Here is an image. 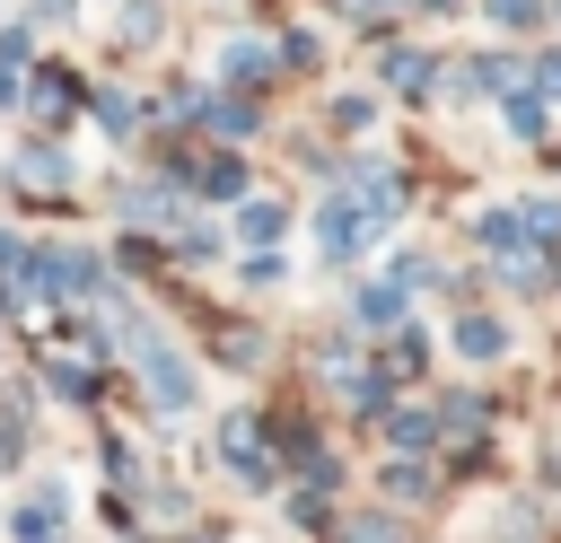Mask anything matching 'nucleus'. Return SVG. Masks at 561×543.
I'll return each instance as SVG.
<instances>
[{"instance_id": "nucleus-1", "label": "nucleus", "mask_w": 561, "mask_h": 543, "mask_svg": "<svg viewBox=\"0 0 561 543\" xmlns=\"http://www.w3.org/2000/svg\"><path fill=\"white\" fill-rule=\"evenodd\" d=\"M26 289H35V315H70V307H96L114 289V263L88 236H35L26 245Z\"/></svg>"}, {"instance_id": "nucleus-2", "label": "nucleus", "mask_w": 561, "mask_h": 543, "mask_svg": "<svg viewBox=\"0 0 561 543\" xmlns=\"http://www.w3.org/2000/svg\"><path fill=\"white\" fill-rule=\"evenodd\" d=\"M70 534H79V490L61 464H35L0 499V543H70Z\"/></svg>"}, {"instance_id": "nucleus-3", "label": "nucleus", "mask_w": 561, "mask_h": 543, "mask_svg": "<svg viewBox=\"0 0 561 543\" xmlns=\"http://www.w3.org/2000/svg\"><path fill=\"white\" fill-rule=\"evenodd\" d=\"M0 184H9L18 210H70V193H79V158H70V140H53V131H18Z\"/></svg>"}, {"instance_id": "nucleus-4", "label": "nucleus", "mask_w": 561, "mask_h": 543, "mask_svg": "<svg viewBox=\"0 0 561 543\" xmlns=\"http://www.w3.org/2000/svg\"><path fill=\"white\" fill-rule=\"evenodd\" d=\"M210 464L245 490V499H280V455L263 438V403H228L210 420Z\"/></svg>"}, {"instance_id": "nucleus-5", "label": "nucleus", "mask_w": 561, "mask_h": 543, "mask_svg": "<svg viewBox=\"0 0 561 543\" xmlns=\"http://www.w3.org/2000/svg\"><path fill=\"white\" fill-rule=\"evenodd\" d=\"M79 114H88V70H79L70 53H35V70H26V96H18V123L61 140Z\"/></svg>"}, {"instance_id": "nucleus-6", "label": "nucleus", "mask_w": 561, "mask_h": 543, "mask_svg": "<svg viewBox=\"0 0 561 543\" xmlns=\"http://www.w3.org/2000/svg\"><path fill=\"white\" fill-rule=\"evenodd\" d=\"M35 394H44V403H61V412H79V420H96V412H105V394H114V368H96V359H79V350L44 342V359H35Z\"/></svg>"}, {"instance_id": "nucleus-7", "label": "nucleus", "mask_w": 561, "mask_h": 543, "mask_svg": "<svg viewBox=\"0 0 561 543\" xmlns=\"http://www.w3.org/2000/svg\"><path fill=\"white\" fill-rule=\"evenodd\" d=\"M368 236H377L368 201H359L351 184H333V193L316 201V254H324V263H359V254H368Z\"/></svg>"}, {"instance_id": "nucleus-8", "label": "nucleus", "mask_w": 561, "mask_h": 543, "mask_svg": "<svg viewBox=\"0 0 561 543\" xmlns=\"http://www.w3.org/2000/svg\"><path fill=\"white\" fill-rule=\"evenodd\" d=\"M210 88H237V96H263V88H280V53H272L263 35H228V44L210 53Z\"/></svg>"}, {"instance_id": "nucleus-9", "label": "nucleus", "mask_w": 561, "mask_h": 543, "mask_svg": "<svg viewBox=\"0 0 561 543\" xmlns=\"http://www.w3.org/2000/svg\"><path fill=\"white\" fill-rule=\"evenodd\" d=\"M193 131H202V140H219V149H245V140L263 131V96H237V88H202V114H193Z\"/></svg>"}, {"instance_id": "nucleus-10", "label": "nucleus", "mask_w": 561, "mask_h": 543, "mask_svg": "<svg viewBox=\"0 0 561 543\" xmlns=\"http://www.w3.org/2000/svg\"><path fill=\"white\" fill-rule=\"evenodd\" d=\"M280 236H289V201L280 193H245L228 210V245L237 254H280Z\"/></svg>"}, {"instance_id": "nucleus-11", "label": "nucleus", "mask_w": 561, "mask_h": 543, "mask_svg": "<svg viewBox=\"0 0 561 543\" xmlns=\"http://www.w3.org/2000/svg\"><path fill=\"white\" fill-rule=\"evenodd\" d=\"M237 245H228V219H210V210H184L175 228H167V263L175 272H210V263H228Z\"/></svg>"}, {"instance_id": "nucleus-12", "label": "nucleus", "mask_w": 561, "mask_h": 543, "mask_svg": "<svg viewBox=\"0 0 561 543\" xmlns=\"http://www.w3.org/2000/svg\"><path fill=\"white\" fill-rule=\"evenodd\" d=\"M88 114H96V131H105L114 149L149 140V123H158V105H149V96H131V88H88Z\"/></svg>"}, {"instance_id": "nucleus-13", "label": "nucleus", "mask_w": 561, "mask_h": 543, "mask_svg": "<svg viewBox=\"0 0 561 543\" xmlns=\"http://www.w3.org/2000/svg\"><path fill=\"white\" fill-rule=\"evenodd\" d=\"M394 324H412V289H394V280H359V289H351V333H359V342H386Z\"/></svg>"}, {"instance_id": "nucleus-14", "label": "nucleus", "mask_w": 561, "mask_h": 543, "mask_svg": "<svg viewBox=\"0 0 561 543\" xmlns=\"http://www.w3.org/2000/svg\"><path fill=\"white\" fill-rule=\"evenodd\" d=\"M377 79H386L394 96H412V105H421V96L438 88V61H430L421 44H377Z\"/></svg>"}, {"instance_id": "nucleus-15", "label": "nucleus", "mask_w": 561, "mask_h": 543, "mask_svg": "<svg viewBox=\"0 0 561 543\" xmlns=\"http://www.w3.org/2000/svg\"><path fill=\"white\" fill-rule=\"evenodd\" d=\"M377 438H386V455H430L438 447V403H394L377 420Z\"/></svg>"}, {"instance_id": "nucleus-16", "label": "nucleus", "mask_w": 561, "mask_h": 543, "mask_svg": "<svg viewBox=\"0 0 561 543\" xmlns=\"http://www.w3.org/2000/svg\"><path fill=\"white\" fill-rule=\"evenodd\" d=\"M96 464H105V490H131V499L149 490V455H140V447H131V438H123L114 420L96 429Z\"/></svg>"}, {"instance_id": "nucleus-17", "label": "nucleus", "mask_w": 561, "mask_h": 543, "mask_svg": "<svg viewBox=\"0 0 561 543\" xmlns=\"http://www.w3.org/2000/svg\"><path fill=\"white\" fill-rule=\"evenodd\" d=\"M430 490H438L430 455H386V464H377V499H386V508H421Z\"/></svg>"}, {"instance_id": "nucleus-18", "label": "nucleus", "mask_w": 561, "mask_h": 543, "mask_svg": "<svg viewBox=\"0 0 561 543\" xmlns=\"http://www.w3.org/2000/svg\"><path fill=\"white\" fill-rule=\"evenodd\" d=\"M105 263H114V280H149V272H167V236H149V228H123V236L105 245Z\"/></svg>"}, {"instance_id": "nucleus-19", "label": "nucleus", "mask_w": 561, "mask_h": 543, "mask_svg": "<svg viewBox=\"0 0 561 543\" xmlns=\"http://www.w3.org/2000/svg\"><path fill=\"white\" fill-rule=\"evenodd\" d=\"M210 359H219V368H263V359H272V342H263L245 315H219V333H210Z\"/></svg>"}, {"instance_id": "nucleus-20", "label": "nucleus", "mask_w": 561, "mask_h": 543, "mask_svg": "<svg viewBox=\"0 0 561 543\" xmlns=\"http://www.w3.org/2000/svg\"><path fill=\"white\" fill-rule=\"evenodd\" d=\"M377 368H386L394 385H412V377L430 368V333H421V324H394V333H386V350H377Z\"/></svg>"}, {"instance_id": "nucleus-21", "label": "nucleus", "mask_w": 561, "mask_h": 543, "mask_svg": "<svg viewBox=\"0 0 561 543\" xmlns=\"http://www.w3.org/2000/svg\"><path fill=\"white\" fill-rule=\"evenodd\" d=\"M324 543H403V517L394 508H351V517H333Z\"/></svg>"}, {"instance_id": "nucleus-22", "label": "nucleus", "mask_w": 561, "mask_h": 543, "mask_svg": "<svg viewBox=\"0 0 561 543\" xmlns=\"http://www.w3.org/2000/svg\"><path fill=\"white\" fill-rule=\"evenodd\" d=\"M280 517H289L298 534H333V499L307 490V482H280Z\"/></svg>"}, {"instance_id": "nucleus-23", "label": "nucleus", "mask_w": 561, "mask_h": 543, "mask_svg": "<svg viewBox=\"0 0 561 543\" xmlns=\"http://www.w3.org/2000/svg\"><path fill=\"white\" fill-rule=\"evenodd\" d=\"M456 350L465 359H508V324L500 315H456Z\"/></svg>"}, {"instance_id": "nucleus-24", "label": "nucleus", "mask_w": 561, "mask_h": 543, "mask_svg": "<svg viewBox=\"0 0 561 543\" xmlns=\"http://www.w3.org/2000/svg\"><path fill=\"white\" fill-rule=\"evenodd\" d=\"M473 245H491L500 263H508V254H526V228H517V210H482V219H473Z\"/></svg>"}, {"instance_id": "nucleus-25", "label": "nucleus", "mask_w": 561, "mask_h": 543, "mask_svg": "<svg viewBox=\"0 0 561 543\" xmlns=\"http://www.w3.org/2000/svg\"><path fill=\"white\" fill-rule=\"evenodd\" d=\"M35 53H44V35H35L26 18H0V70H18V79H26V70H35Z\"/></svg>"}, {"instance_id": "nucleus-26", "label": "nucleus", "mask_w": 561, "mask_h": 543, "mask_svg": "<svg viewBox=\"0 0 561 543\" xmlns=\"http://www.w3.org/2000/svg\"><path fill=\"white\" fill-rule=\"evenodd\" d=\"M272 53H280V79H289V70H316L324 61V35L316 26H289V35H272Z\"/></svg>"}, {"instance_id": "nucleus-27", "label": "nucleus", "mask_w": 561, "mask_h": 543, "mask_svg": "<svg viewBox=\"0 0 561 543\" xmlns=\"http://www.w3.org/2000/svg\"><path fill=\"white\" fill-rule=\"evenodd\" d=\"M500 123H508V140H543V96H535V88H508Z\"/></svg>"}, {"instance_id": "nucleus-28", "label": "nucleus", "mask_w": 561, "mask_h": 543, "mask_svg": "<svg viewBox=\"0 0 561 543\" xmlns=\"http://www.w3.org/2000/svg\"><path fill=\"white\" fill-rule=\"evenodd\" d=\"M158 35H167V9H158V0H123V44L140 53V44H158Z\"/></svg>"}, {"instance_id": "nucleus-29", "label": "nucleus", "mask_w": 561, "mask_h": 543, "mask_svg": "<svg viewBox=\"0 0 561 543\" xmlns=\"http://www.w3.org/2000/svg\"><path fill=\"white\" fill-rule=\"evenodd\" d=\"M517 228L526 245H561V201H517Z\"/></svg>"}, {"instance_id": "nucleus-30", "label": "nucleus", "mask_w": 561, "mask_h": 543, "mask_svg": "<svg viewBox=\"0 0 561 543\" xmlns=\"http://www.w3.org/2000/svg\"><path fill=\"white\" fill-rule=\"evenodd\" d=\"M237 280H245V289H280L289 263H280V254H237Z\"/></svg>"}, {"instance_id": "nucleus-31", "label": "nucleus", "mask_w": 561, "mask_h": 543, "mask_svg": "<svg viewBox=\"0 0 561 543\" xmlns=\"http://www.w3.org/2000/svg\"><path fill=\"white\" fill-rule=\"evenodd\" d=\"M18 18H26V26H35V35H61V26H70V18H79V0H26V9H18Z\"/></svg>"}, {"instance_id": "nucleus-32", "label": "nucleus", "mask_w": 561, "mask_h": 543, "mask_svg": "<svg viewBox=\"0 0 561 543\" xmlns=\"http://www.w3.org/2000/svg\"><path fill=\"white\" fill-rule=\"evenodd\" d=\"M324 123H333V131H368V123H377V96H333Z\"/></svg>"}, {"instance_id": "nucleus-33", "label": "nucleus", "mask_w": 561, "mask_h": 543, "mask_svg": "<svg viewBox=\"0 0 561 543\" xmlns=\"http://www.w3.org/2000/svg\"><path fill=\"white\" fill-rule=\"evenodd\" d=\"M482 9H491L500 26H535V18H543V0H482Z\"/></svg>"}, {"instance_id": "nucleus-34", "label": "nucleus", "mask_w": 561, "mask_h": 543, "mask_svg": "<svg viewBox=\"0 0 561 543\" xmlns=\"http://www.w3.org/2000/svg\"><path fill=\"white\" fill-rule=\"evenodd\" d=\"M526 88H535V96H543V88H552V96H561V44H552V53H543V61H535V70H526Z\"/></svg>"}, {"instance_id": "nucleus-35", "label": "nucleus", "mask_w": 561, "mask_h": 543, "mask_svg": "<svg viewBox=\"0 0 561 543\" xmlns=\"http://www.w3.org/2000/svg\"><path fill=\"white\" fill-rule=\"evenodd\" d=\"M167 543H237L228 525H184V534H167Z\"/></svg>"}, {"instance_id": "nucleus-36", "label": "nucleus", "mask_w": 561, "mask_h": 543, "mask_svg": "<svg viewBox=\"0 0 561 543\" xmlns=\"http://www.w3.org/2000/svg\"><path fill=\"white\" fill-rule=\"evenodd\" d=\"M18 96H26V79H18V70H0V114H18Z\"/></svg>"}, {"instance_id": "nucleus-37", "label": "nucleus", "mask_w": 561, "mask_h": 543, "mask_svg": "<svg viewBox=\"0 0 561 543\" xmlns=\"http://www.w3.org/2000/svg\"><path fill=\"white\" fill-rule=\"evenodd\" d=\"M351 18H377V9H403V0H342Z\"/></svg>"}, {"instance_id": "nucleus-38", "label": "nucleus", "mask_w": 561, "mask_h": 543, "mask_svg": "<svg viewBox=\"0 0 561 543\" xmlns=\"http://www.w3.org/2000/svg\"><path fill=\"white\" fill-rule=\"evenodd\" d=\"M421 9H456V0H421Z\"/></svg>"}, {"instance_id": "nucleus-39", "label": "nucleus", "mask_w": 561, "mask_h": 543, "mask_svg": "<svg viewBox=\"0 0 561 543\" xmlns=\"http://www.w3.org/2000/svg\"><path fill=\"white\" fill-rule=\"evenodd\" d=\"M0 482H9V473H0Z\"/></svg>"}]
</instances>
